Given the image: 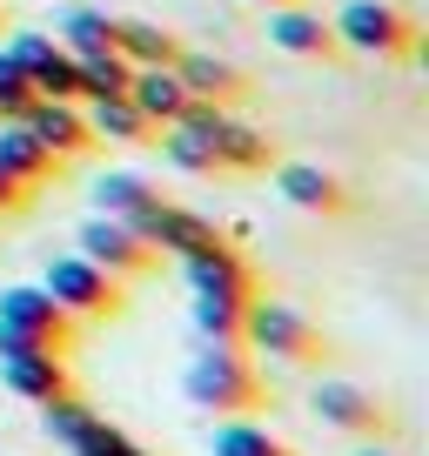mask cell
<instances>
[{
    "label": "cell",
    "mask_w": 429,
    "mask_h": 456,
    "mask_svg": "<svg viewBox=\"0 0 429 456\" xmlns=\"http://www.w3.org/2000/svg\"><path fill=\"white\" fill-rule=\"evenodd\" d=\"M128 101L155 121V128H168L174 114L188 108V87H182V74H174V68H134L128 74Z\"/></svg>",
    "instance_id": "cell-20"
},
{
    "label": "cell",
    "mask_w": 429,
    "mask_h": 456,
    "mask_svg": "<svg viewBox=\"0 0 429 456\" xmlns=\"http://www.w3.org/2000/svg\"><path fill=\"white\" fill-rule=\"evenodd\" d=\"M155 148H161V161H168V168L195 175V182H214V175H222L214 134H201V128H182V121H168V128L155 134Z\"/></svg>",
    "instance_id": "cell-21"
},
{
    "label": "cell",
    "mask_w": 429,
    "mask_h": 456,
    "mask_svg": "<svg viewBox=\"0 0 429 456\" xmlns=\"http://www.w3.org/2000/svg\"><path fill=\"white\" fill-rule=\"evenodd\" d=\"M87 128H94V142H121V148H155V121H148L142 108H134L128 94H108V101H87Z\"/></svg>",
    "instance_id": "cell-18"
},
{
    "label": "cell",
    "mask_w": 429,
    "mask_h": 456,
    "mask_svg": "<svg viewBox=\"0 0 429 456\" xmlns=\"http://www.w3.org/2000/svg\"><path fill=\"white\" fill-rule=\"evenodd\" d=\"M41 289H47L68 315H81V322H115V315H128V289H134V282L108 275L101 262H87L81 248H74V256H47Z\"/></svg>",
    "instance_id": "cell-4"
},
{
    "label": "cell",
    "mask_w": 429,
    "mask_h": 456,
    "mask_svg": "<svg viewBox=\"0 0 429 456\" xmlns=\"http://www.w3.org/2000/svg\"><path fill=\"white\" fill-rule=\"evenodd\" d=\"M0 47H7V54H14L20 61V74H34V68H41V61L47 54H54V34H34V28H20V34H0Z\"/></svg>",
    "instance_id": "cell-29"
},
{
    "label": "cell",
    "mask_w": 429,
    "mask_h": 456,
    "mask_svg": "<svg viewBox=\"0 0 429 456\" xmlns=\"http://www.w3.org/2000/svg\"><path fill=\"white\" fill-rule=\"evenodd\" d=\"M148 201H161V188H148L142 175H101L94 182V215H121V222H128Z\"/></svg>",
    "instance_id": "cell-24"
},
{
    "label": "cell",
    "mask_w": 429,
    "mask_h": 456,
    "mask_svg": "<svg viewBox=\"0 0 429 456\" xmlns=\"http://www.w3.org/2000/svg\"><path fill=\"white\" fill-rule=\"evenodd\" d=\"M7 28H14V14H7V0H0V34H7Z\"/></svg>",
    "instance_id": "cell-32"
},
{
    "label": "cell",
    "mask_w": 429,
    "mask_h": 456,
    "mask_svg": "<svg viewBox=\"0 0 429 456\" xmlns=\"http://www.w3.org/2000/svg\"><path fill=\"white\" fill-rule=\"evenodd\" d=\"M248 7H288V0H248Z\"/></svg>",
    "instance_id": "cell-33"
},
{
    "label": "cell",
    "mask_w": 429,
    "mask_h": 456,
    "mask_svg": "<svg viewBox=\"0 0 429 456\" xmlns=\"http://www.w3.org/2000/svg\"><path fill=\"white\" fill-rule=\"evenodd\" d=\"M28 201H34V188H20L14 175L0 168V215H20V208H28Z\"/></svg>",
    "instance_id": "cell-31"
},
{
    "label": "cell",
    "mask_w": 429,
    "mask_h": 456,
    "mask_svg": "<svg viewBox=\"0 0 429 456\" xmlns=\"http://www.w3.org/2000/svg\"><path fill=\"white\" fill-rule=\"evenodd\" d=\"M28 101H34V81L20 74V61L7 54V47H0V121H14V114L28 108Z\"/></svg>",
    "instance_id": "cell-28"
},
{
    "label": "cell",
    "mask_w": 429,
    "mask_h": 456,
    "mask_svg": "<svg viewBox=\"0 0 429 456\" xmlns=\"http://www.w3.org/2000/svg\"><path fill=\"white\" fill-rule=\"evenodd\" d=\"M41 423H47V436H54V443H68L74 456H148L142 443L128 436V429L101 423V416L87 410L81 396H74V403H47V410H41Z\"/></svg>",
    "instance_id": "cell-8"
},
{
    "label": "cell",
    "mask_w": 429,
    "mask_h": 456,
    "mask_svg": "<svg viewBox=\"0 0 429 456\" xmlns=\"http://www.w3.org/2000/svg\"><path fill=\"white\" fill-rule=\"evenodd\" d=\"M356 456H389V450H376V443H369V450H356Z\"/></svg>",
    "instance_id": "cell-34"
},
{
    "label": "cell",
    "mask_w": 429,
    "mask_h": 456,
    "mask_svg": "<svg viewBox=\"0 0 429 456\" xmlns=\"http://www.w3.org/2000/svg\"><path fill=\"white\" fill-rule=\"evenodd\" d=\"M242 309H248V302L195 296V309H188V315H195V329H201V336H208V342H242Z\"/></svg>",
    "instance_id": "cell-26"
},
{
    "label": "cell",
    "mask_w": 429,
    "mask_h": 456,
    "mask_svg": "<svg viewBox=\"0 0 429 456\" xmlns=\"http://www.w3.org/2000/svg\"><path fill=\"white\" fill-rule=\"evenodd\" d=\"M28 81H34V94H47V101H81V68H74L68 47H54Z\"/></svg>",
    "instance_id": "cell-27"
},
{
    "label": "cell",
    "mask_w": 429,
    "mask_h": 456,
    "mask_svg": "<svg viewBox=\"0 0 429 456\" xmlns=\"http://www.w3.org/2000/svg\"><path fill=\"white\" fill-rule=\"evenodd\" d=\"M174 121H182V128H201V134H214L222 121H229V108H222V101H201V94H188V108L174 114Z\"/></svg>",
    "instance_id": "cell-30"
},
{
    "label": "cell",
    "mask_w": 429,
    "mask_h": 456,
    "mask_svg": "<svg viewBox=\"0 0 429 456\" xmlns=\"http://www.w3.org/2000/svg\"><path fill=\"white\" fill-rule=\"evenodd\" d=\"M115 54L128 61V68H174L182 34L161 28V20H115Z\"/></svg>",
    "instance_id": "cell-19"
},
{
    "label": "cell",
    "mask_w": 429,
    "mask_h": 456,
    "mask_svg": "<svg viewBox=\"0 0 429 456\" xmlns=\"http://www.w3.org/2000/svg\"><path fill=\"white\" fill-rule=\"evenodd\" d=\"M343 54H376V61H409L423 47V28H416L409 7L396 0H343V14L329 20Z\"/></svg>",
    "instance_id": "cell-3"
},
{
    "label": "cell",
    "mask_w": 429,
    "mask_h": 456,
    "mask_svg": "<svg viewBox=\"0 0 429 456\" xmlns=\"http://www.w3.org/2000/svg\"><path fill=\"white\" fill-rule=\"evenodd\" d=\"M174 74H182V87H188V94L222 101V108H235V101H248V94H255V81H248V74L235 68V61L195 54V47H182V54H174Z\"/></svg>",
    "instance_id": "cell-15"
},
{
    "label": "cell",
    "mask_w": 429,
    "mask_h": 456,
    "mask_svg": "<svg viewBox=\"0 0 429 456\" xmlns=\"http://www.w3.org/2000/svg\"><path fill=\"white\" fill-rule=\"evenodd\" d=\"M275 195H282L288 208H302V215H329V222L356 215L349 182L329 175V168H315V161H275Z\"/></svg>",
    "instance_id": "cell-11"
},
{
    "label": "cell",
    "mask_w": 429,
    "mask_h": 456,
    "mask_svg": "<svg viewBox=\"0 0 429 456\" xmlns=\"http://www.w3.org/2000/svg\"><path fill=\"white\" fill-rule=\"evenodd\" d=\"M0 383L14 389L20 403H74L81 396V383H74L68 356H54V349H20V356H0Z\"/></svg>",
    "instance_id": "cell-12"
},
{
    "label": "cell",
    "mask_w": 429,
    "mask_h": 456,
    "mask_svg": "<svg viewBox=\"0 0 429 456\" xmlns=\"http://www.w3.org/2000/svg\"><path fill=\"white\" fill-rule=\"evenodd\" d=\"M54 41L68 47V54H101V47H115V20L101 14V7H74Z\"/></svg>",
    "instance_id": "cell-25"
},
{
    "label": "cell",
    "mask_w": 429,
    "mask_h": 456,
    "mask_svg": "<svg viewBox=\"0 0 429 456\" xmlns=\"http://www.w3.org/2000/svg\"><path fill=\"white\" fill-rule=\"evenodd\" d=\"M182 275H188L195 296H222V302H255L262 296V269L235 242H214V248H201V256H182Z\"/></svg>",
    "instance_id": "cell-9"
},
{
    "label": "cell",
    "mask_w": 429,
    "mask_h": 456,
    "mask_svg": "<svg viewBox=\"0 0 429 456\" xmlns=\"http://www.w3.org/2000/svg\"><path fill=\"white\" fill-rule=\"evenodd\" d=\"M182 389L208 416H262L269 410V376H262L255 349H242V342H201Z\"/></svg>",
    "instance_id": "cell-1"
},
{
    "label": "cell",
    "mask_w": 429,
    "mask_h": 456,
    "mask_svg": "<svg viewBox=\"0 0 429 456\" xmlns=\"http://www.w3.org/2000/svg\"><path fill=\"white\" fill-rule=\"evenodd\" d=\"M309 410L329 429H349V436H369V443H383L389 429H396V416H389L369 389L362 383H336V376H322V383L309 389Z\"/></svg>",
    "instance_id": "cell-10"
},
{
    "label": "cell",
    "mask_w": 429,
    "mask_h": 456,
    "mask_svg": "<svg viewBox=\"0 0 429 456\" xmlns=\"http://www.w3.org/2000/svg\"><path fill=\"white\" fill-rule=\"evenodd\" d=\"M214 456H302V450L269 436L255 416H229V423H214Z\"/></svg>",
    "instance_id": "cell-22"
},
{
    "label": "cell",
    "mask_w": 429,
    "mask_h": 456,
    "mask_svg": "<svg viewBox=\"0 0 429 456\" xmlns=\"http://www.w3.org/2000/svg\"><path fill=\"white\" fill-rule=\"evenodd\" d=\"M0 168L14 175L20 188H34V195H41V188L61 182V168H68V161H61L54 148H41L20 121H0Z\"/></svg>",
    "instance_id": "cell-16"
},
{
    "label": "cell",
    "mask_w": 429,
    "mask_h": 456,
    "mask_svg": "<svg viewBox=\"0 0 429 456\" xmlns=\"http://www.w3.org/2000/svg\"><path fill=\"white\" fill-rule=\"evenodd\" d=\"M74 68H81V101H108V94H128V61L115 54V47H101V54H74Z\"/></svg>",
    "instance_id": "cell-23"
},
{
    "label": "cell",
    "mask_w": 429,
    "mask_h": 456,
    "mask_svg": "<svg viewBox=\"0 0 429 456\" xmlns=\"http://www.w3.org/2000/svg\"><path fill=\"white\" fill-rule=\"evenodd\" d=\"M0 322L20 329V336H34V342H47L54 356H74V349H81V329H87L81 315H68L41 282H14V289H0Z\"/></svg>",
    "instance_id": "cell-5"
},
{
    "label": "cell",
    "mask_w": 429,
    "mask_h": 456,
    "mask_svg": "<svg viewBox=\"0 0 429 456\" xmlns=\"http://www.w3.org/2000/svg\"><path fill=\"white\" fill-rule=\"evenodd\" d=\"M14 121H20V128H28L41 148H54L61 161H81L87 148H94V128H87L81 101H47V94H34L28 108L14 114Z\"/></svg>",
    "instance_id": "cell-13"
},
{
    "label": "cell",
    "mask_w": 429,
    "mask_h": 456,
    "mask_svg": "<svg viewBox=\"0 0 429 456\" xmlns=\"http://www.w3.org/2000/svg\"><path fill=\"white\" fill-rule=\"evenodd\" d=\"M242 349H262V356L295 362V370L329 362V336H322V329H315L302 309H288V302H269V296H255V302L242 309Z\"/></svg>",
    "instance_id": "cell-2"
},
{
    "label": "cell",
    "mask_w": 429,
    "mask_h": 456,
    "mask_svg": "<svg viewBox=\"0 0 429 456\" xmlns=\"http://www.w3.org/2000/svg\"><path fill=\"white\" fill-rule=\"evenodd\" d=\"M74 242H81V256H87V262H101V269L121 275V282H148V275L161 269V248H155V242H142V235H134L121 215H87Z\"/></svg>",
    "instance_id": "cell-6"
},
{
    "label": "cell",
    "mask_w": 429,
    "mask_h": 456,
    "mask_svg": "<svg viewBox=\"0 0 429 456\" xmlns=\"http://www.w3.org/2000/svg\"><path fill=\"white\" fill-rule=\"evenodd\" d=\"M262 14H269V41L282 47V54H295V61H343L336 28L322 14H309L302 0H288V7H262Z\"/></svg>",
    "instance_id": "cell-14"
},
{
    "label": "cell",
    "mask_w": 429,
    "mask_h": 456,
    "mask_svg": "<svg viewBox=\"0 0 429 456\" xmlns=\"http://www.w3.org/2000/svg\"><path fill=\"white\" fill-rule=\"evenodd\" d=\"M128 228L142 235V242H155L161 256H201V248H214V242H229L222 228L208 222V215H195V208H182V201H148L142 215H128Z\"/></svg>",
    "instance_id": "cell-7"
},
{
    "label": "cell",
    "mask_w": 429,
    "mask_h": 456,
    "mask_svg": "<svg viewBox=\"0 0 429 456\" xmlns=\"http://www.w3.org/2000/svg\"><path fill=\"white\" fill-rule=\"evenodd\" d=\"M214 155H222V175H269L275 161H282V148H275V134L248 128V121H222L214 128Z\"/></svg>",
    "instance_id": "cell-17"
}]
</instances>
